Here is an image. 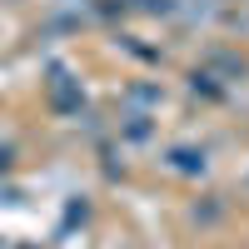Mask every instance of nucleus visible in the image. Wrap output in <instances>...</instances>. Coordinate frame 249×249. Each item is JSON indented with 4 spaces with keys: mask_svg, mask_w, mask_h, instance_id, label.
Returning <instances> with one entry per match:
<instances>
[{
    "mask_svg": "<svg viewBox=\"0 0 249 249\" xmlns=\"http://www.w3.org/2000/svg\"><path fill=\"white\" fill-rule=\"evenodd\" d=\"M175 170H204V155H195V150H175Z\"/></svg>",
    "mask_w": 249,
    "mask_h": 249,
    "instance_id": "1",
    "label": "nucleus"
}]
</instances>
